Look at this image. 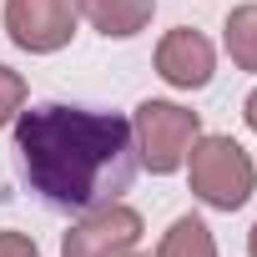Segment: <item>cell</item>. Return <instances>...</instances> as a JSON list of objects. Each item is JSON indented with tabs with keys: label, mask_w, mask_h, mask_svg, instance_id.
<instances>
[{
	"label": "cell",
	"mask_w": 257,
	"mask_h": 257,
	"mask_svg": "<svg viewBox=\"0 0 257 257\" xmlns=\"http://www.w3.org/2000/svg\"><path fill=\"white\" fill-rule=\"evenodd\" d=\"M126 257H132V252H126Z\"/></svg>",
	"instance_id": "5bb4252c"
},
{
	"label": "cell",
	"mask_w": 257,
	"mask_h": 257,
	"mask_svg": "<svg viewBox=\"0 0 257 257\" xmlns=\"http://www.w3.org/2000/svg\"><path fill=\"white\" fill-rule=\"evenodd\" d=\"M247 252L257 257V222H252V237H247Z\"/></svg>",
	"instance_id": "4fadbf2b"
},
{
	"label": "cell",
	"mask_w": 257,
	"mask_h": 257,
	"mask_svg": "<svg viewBox=\"0 0 257 257\" xmlns=\"http://www.w3.org/2000/svg\"><path fill=\"white\" fill-rule=\"evenodd\" d=\"M157 71H162V81L177 86V91H202V86L212 81V71H217V51H212V41H207L202 31L177 26V31H167L162 46H157Z\"/></svg>",
	"instance_id": "8992f818"
},
{
	"label": "cell",
	"mask_w": 257,
	"mask_h": 257,
	"mask_svg": "<svg viewBox=\"0 0 257 257\" xmlns=\"http://www.w3.org/2000/svg\"><path fill=\"white\" fill-rule=\"evenodd\" d=\"M227 56L242 71H257V6H237L227 16Z\"/></svg>",
	"instance_id": "9c48e42d"
},
{
	"label": "cell",
	"mask_w": 257,
	"mask_h": 257,
	"mask_svg": "<svg viewBox=\"0 0 257 257\" xmlns=\"http://www.w3.org/2000/svg\"><path fill=\"white\" fill-rule=\"evenodd\" d=\"M0 257H41V247L26 232H0Z\"/></svg>",
	"instance_id": "8fae6325"
},
{
	"label": "cell",
	"mask_w": 257,
	"mask_h": 257,
	"mask_svg": "<svg viewBox=\"0 0 257 257\" xmlns=\"http://www.w3.org/2000/svg\"><path fill=\"white\" fill-rule=\"evenodd\" d=\"M202 137L197 111L177 106V101H142L132 116V142H137V162L157 177H172L177 167H187L192 142Z\"/></svg>",
	"instance_id": "3957f363"
},
{
	"label": "cell",
	"mask_w": 257,
	"mask_h": 257,
	"mask_svg": "<svg viewBox=\"0 0 257 257\" xmlns=\"http://www.w3.org/2000/svg\"><path fill=\"white\" fill-rule=\"evenodd\" d=\"M21 111H26V76L0 66V126H11Z\"/></svg>",
	"instance_id": "30bf717a"
},
{
	"label": "cell",
	"mask_w": 257,
	"mask_h": 257,
	"mask_svg": "<svg viewBox=\"0 0 257 257\" xmlns=\"http://www.w3.org/2000/svg\"><path fill=\"white\" fill-rule=\"evenodd\" d=\"M142 242V212L126 202L91 207L61 242V257H126Z\"/></svg>",
	"instance_id": "277c9868"
},
{
	"label": "cell",
	"mask_w": 257,
	"mask_h": 257,
	"mask_svg": "<svg viewBox=\"0 0 257 257\" xmlns=\"http://www.w3.org/2000/svg\"><path fill=\"white\" fill-rule=\"evenodd\" d=\"M187 177H192L197 202L217 212H237L257 187V167L232 137H197L187 152Z\"/></svg>",
	"instance_id": "7a4b0ae2"
},
{
	"label": "cell",
	"mask_w": 257,
	"mask_h": 257,
	"mask_svg": "<svg viewBox=\"0 0 257 257\" xmlns=\"http://www.w3.org/2000/svg\"><path fill=\"white\" fill-rule=\"evenodd\" d=\"M81 16L106 36V41H126V36H137L152 26L157 16V0H76Z\"/></svg>",
	"instance_id": "52a82bcc"
},
{
	"label": "cell",
	"mask_w": 257,
	"mask_h": 257,
	"mask_svg": "<svg viewBox=\"0 0 257 257\" xmlns=\"http://www.w3.org/2000/svg\"><path fill=\"white\" fill-rule=\"evenodd\" d=\"M157 257H217V242H212V227L202 217H177L157 247Z\"/></svg>",
	"instance_id": "ba28073f"
},
{
	"label": "cell",
	"mask_w": 257,
	"mask_h": 257,
	"mask_svg": "<svg viewBox=\"0 0 257 257\" xmlns=\"http://www.w3.org/2000/svg\"><path fill=\"white\" fill-rule=\"evenodd\" d=\"M242 116H247V126H252V132H257V91L242 101Z\"/></svg>",
	"instance_id": "7c38bea8"
},
{
	"label": "cell",
	"mask_w": 257,
	"mask_h": 257,
	"mask_svg": "<svg viewBox=\"0 0 257 257\" xmlns=\"http://www.w3.org/2000/svg\"><path fill=\"white\" fill-rule=\"evenodd\" d=\"M16 152L26 167V182L51 207H101L116 202V192L137 177V142L132 121L116 111H86V106H31L16 116Z\"/></svg>",
	"instance_id": "6da1fadb"
},
{
	"label": "cell",
	"mask_w": 257,
	"mask_h": 257,
	"mask_svg": "<svg viewBox=\"0 0 257 257\" xmlns=\"http://www.w3.org/2000/svg\"><path fill=\"white\" fill-rule=\"evenodd\" d=\"M76 21H81L76 0H6V31L31 56H51V51L71 46Z\"/></svg>",
	"instance_id": "5b68a950"
}]
</instances>
